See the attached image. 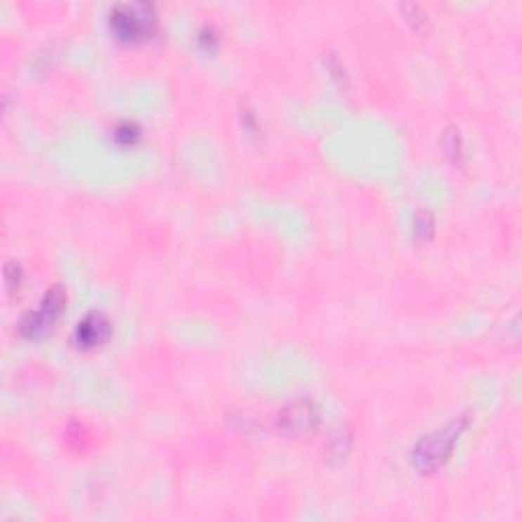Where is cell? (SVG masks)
<instances>
[{"instance_id": "1", "label": "cell", "mask_w": 522, "mask_h": 522, "mask_svg": "<svg viewBox=\"0 0 522 522\" xmlns=\"http://www.w3.org/2000/svg\"><path fill=\"white\" fill-rule=\"evenodd\" d=\"M467 426H469V415H461L447 422L443 429H437L418 441L412 451V465L418 474L431 476L441 465H445V461L451 457L455 449V443Z\"/></svg>"}, {"instance_id": "2", "label": "cell", "mask_w": 522, "mask_h": 522, "mask_svg": "<svg viewBox=\"0 0 522 522\" xmlns=\"http://www.w3.org/2000/svg\"><path fill=\"white\" fill-rule=\"evenodd\" d=\"M155 8L149 2H123L110 8L108 25L123 41H137L155 31Z\"/></svg>"}, {"instance_id": "3", "label": "cell", "mask_w": 522, "mask_h": 522, "mask_svg": "<svg viewBox=\"0 0 522 522\" xmlns=\"http://www.w3.org/2000/svg\"><path fill=\"white\" fill-rule=\"evenodd\" d=\"M65 306V290L62 286H51L41 298L37 308H31L19 322V331L25 339H41L51 331Z\"/></svg>"}, {"instance_id": "4", "label": "cell", "mask_w": 522, "mask_h": 522, "mask_svg": "<svg viewBox=\"0 0 522 522\" xmlns=\"http://www.w3.org/2000/svg\"><path fill=\"white\" fill-rule=\"evenodd\" d=\"M278 429L294 439H304L314 435V431L320 424V410L316 402L311 398H296L292 402L284 404L278 412Z\"/></svg>"}, {"instance_id": "5", "label": "cell", "mask_w": 522, "mask_h": 522, "mask_svg": "<svg viewBox=\"0 0 522 522\" xmlns=\"http://www.w3.org/2000/svg\"><path fill=\"white\" fill-rule=\"evenodd\" d=\"M110 333H112V327H110L108 316L98 313V311H92L78 322L74 339H76L78 347L94 349L98 345H105L106 341L110 339Z\"/></svg>"}, {"instance_id": "6", "label": "cell", "mask_w": 522, "mask_h": 522, "mask_svg": "<svg viewBox=\"0 0 522 522\" xmlns=\"http://www.w3.org/2000/svg\"><path fill=\"white\" fill-rule=\"evenodd\" d=\"M351 445H353V426L349 422H345L334 431L329 445H327V461L329 463H343L351 451Z\"/></svg>"}, {"instance_id": "7", "label": "cell", "mask_w": 522, "mask_h": 522, "mask_svg": "<svg viewBox=\"0 0 522 522\" xmlns=\"http://www.w3.org/2000/svg\"><path fill=\"white\" fill-rule=\"evenodd\" d=\"M412 233L418 243H429L435 235V216L429 209L418 210L415 216V225H412Z\"/></svg>"}, {"instance_id": "8", "label": "cell", "mask_w": 522, "mask_h": 522, "mask_svg": "<svg viewBox=\"0 0 522 522\" xmlns=\"http://www.w3.org/2000/svg\"><path fill=\"white\" fill-rule=\"evenodd\" d=\"M443 145H445V153L449 155V159L453 164H461V157H463V141H461L459 131L455 126H449L445 131V137H443Z\"/></svg>"}, {"instance_id": "9", "label": "cell", "mask_w": 522, "mask_h": 522, "mask_svg": "<svg viewBox=\"0 0 522 522\" xmlns=\"http://www.w3.org/2000/svg\"><path fill=\"white\" fill-rule=\"evenodd\" d=\"M139 135H141L139 126L135 125V123H131V121H125V123H121V125L115 129V139H117L119 145H135L137 139H139Z\"/></svg>"}, {"instance_id": "10", "label": "cell", "mask_w": 522, "mask_h": 522, "mask_svg": "<svg viewBox=\"0 0 522 522\" xmlns=\"http://www.w3.org/2000/svg\"><path fill=\"white\" fill-rule=\"evenodd\" d=\"M325 63H327V70H329L333 82L337 84V86H341V88H347V86H349L347 72H345V67H343V62L334 56L333 51L325 58Z\"/></svg>"}, {"instance_id": "11", "label": "cell", "mask_w": 522, "mask_h": 522, "mask_svg": "<svg viewBox=\"0 0 522 522\" xmlns=\"http://www.w3.org/2000/svg\"><path fill=\"white\" fill-rule=\"evenodd\" d=\"M22 280V270L17 261H8L4 266V286H6V292L13 294L19 290Z\"/></svg>"}, {"instance_id": "12", "label": "cell", "mask_w": 522, "mask_h": 522, "mask_svg": "<svg viewBox=\"0 0 522 522\" xmlns=\"http://www.w3.org/2000/svg\"><path fill=\"white\" fill-rule=\"evenodd\" d=\"M400 11L404 13L406 21L410 22L412 27H422L426 22V13L418 4H415V2H402L400 4Z\"/></svg>"}, {"instance_id": "13", "label": "cell", "mask_w": 522, "mask_h": 522, "mask_svg": "<svg viewBox=\"0 0 522 522\" xmlns=\"http://www.w3.org/2000/svg\"><path fill=\"white\" fill-rule=\"evenodd\" d=\"M198 41H200V45H202L204 49H212V47H216V43H218V35H216V31H214L212 27H204V29L200 31V35H198Z\"/></svg>"}]
</instances>
